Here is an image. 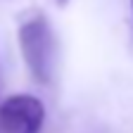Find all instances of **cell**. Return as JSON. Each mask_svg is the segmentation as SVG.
<instances>
[{
	"label": "cell",
	"instance_id": "cell-2",
	"mask_svg": "<svg viewBox=\"0 0 133 133\" xmlns=\"http://www.w3.org/2000/svg\"><path fill=\"white\" fill-rule=\"evenodd\" d=\"M45 124V105L36 95L17 93L0 102L3 133H41Z\"/></svg>",
	"mask_w": 133,
	"mask_h": 133
},
{
	"label": "cell",
	"instance_id": "cell-3",
	"mask_svg": "<svg viewBox=\"0 0 133 133\" xmlns=\"http://www.w3.org/2000/svg\"><path fill=\"white\" fill-rule=\"evenodd\" d=\"M57 3H59V5H66V3H69V0H57Z\"/></svg>",
	"mask_w": 133,
	"mask_h": 133
},
{
	"label": "cell",
	"instance_id": "cell-4",
	"mask_svg": "<svg viewBox=\"0 0 133 133\" xmlns=\"http://www.w3.org/2000/svg\"><path fill=\"white\" fill-rule=\"evenodd\" d=\"M131 12H133V0H131Z\"/></svg>",
	"mask_w": 133,
	"mask_h": 133
},
{
	"label": "cell",
	"instance_id": "cell-1",
	"mask_svg": "<svg viewBox=\"0 0 133 133\" xmlns=\"http://www.w3.org/2000/svg\"><path fill=\"white\" fill-rule=\"evenodd\" d=\"M17 43L33 81L43 86L50 83L55 74V33L48 17L43 12H33L31 17L22 19L17 29Z\"/></svg>",
	"mask_w": 133,
	"mask_h": 133
}]
</instances>
